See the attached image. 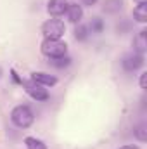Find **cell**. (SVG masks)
Returning a JSON list of instances; mask_svg holds the SVG:
<instances>
[{
    "label": "cell",
    "mask_w": 147,
    "mask_h": 149,
    "mask_svg": "<svg viewBox=\"0 0 147 149\" xmlns=\"http://www.w3.org/2000/svg\"><path fill=\"white\" fill-rule=\"evenodd\" d=\"M10 120L16 127L19 128H30L35 121V114L33 111L28 108V106H16L12 111H10Z\"/></svg>",
    "instance_id": "obj_1"
},
{
    "label": "cell",
    "mask_w": 147,
    "mask_h": 149,
    "mask_svg": "<svg viewBox=\"0 0 147 149\" xmlns=\"http://www.w3.org/2000/svg\"><path fill=\"white\" fill-rule=\"evenodd\" d=\"M42 52L43 56H47L49 59H57V57H64L68 54V45L61 40H52V38H45L42 42Z\"/></svg>",
    "instance_id": "obj_2"
},
{
    "label": "cell",
    "mask_w": 147,
    "mask_h": 149,
    "mask_svg": "<svg viewBox=\"0 0 147 149\" xmlns=\"http://www.w3.org/2000/svg\"><path fill=\"white\" fill-rule=\"evenodd\" d=\"M42 33L45 35V38L61 40V37L66 33V26L61 19H49L42 24Z\"/></svg>",
    "instance_id": "obj_3"
},
{
    "label": "cell",
    "mask_w": 147,
    "mask_h": 149,
    "mask_svg": "<svg viewBox=\"0 0 147 149\" xmlns=\"http://www.w3.org/2000/svg\"><path fill=\"white\" fill-rule=\"evenodd\" d=\"M21 83H23L26 94H28L31 99H35L37 102H42V101H47V99H49L47 88L42 87V85H38V83H35L33 80H31V81H23V80H21Z\"/></svg>",
    "instance_id": "obj_4"
},
{
    "label": "cell",
    "mask_w": 147,
    "mask_h": 149,
    "mask_svg": "<svg viewBox=\"0 0 147 149\" xmlns=\"http://www.w3.org/2000/svg\"><path fill=\"white\" fill-rule=\"evenodd\" d=\"M144 66V54H128L125 59H123V68L126 71H135L139 68Z\"/></svg>",
    "instance_id": "obj_5"
},
{
    "label": "cell",
    "mask_w": 147,
    "mask_h": 149,
    "mask_svg": "<svg viewBox=\"0 0 147 149\" xmlns=\"http://www.w3.org/2000/svg\"><path fill=\"white\" fill-rule=\"evenodd\" d=\"M68 5H69V2H68V0H49V3H47V10H49V14H50V16L57 17V16L66 14Z\"/></svg>",
    "instance_id": "obj_6"
},
{
    "label": "cell",
    "mask_w": 147,
    "mask_h": 149,
    "mask_svg": "<svg viewBox=\"0 0 147 149\" xmlns=\"http://www.w3.org/2000/svg\"><path fill=\"white\" fill-rule=\"evenodd\" d=\"M31 80L35 83H38V85H42V87H54L57 83L55 76H52V74H49V73H42V71L31 73Z\"/></svg>",
    "instance_id": "obj_7"
},
{
    "label": "cell",
    "mask_w": 147,
    "mask_h": 149,
    "mask_svg": "<svg viewBox=\"0 0 147 149\" xmlns=\"http://www.w3.org/2000/svg\"><path fill=\"white\" fill-rule=\"evenodd\" d=\"M66 16H68V19L71 23H74V24L80 23L81 17H83V7L78 5V3H69L68 9H66Z\"/></svg>",
    "instance_id": "obj_8"
},
{
    "label": "cell",
    "mask_w": 147,
    "mask_h": 149,
    "mask_svg": "<svg viewBox=\"0 0 147 149\" xmlns=\"http://www.w3.org/2000/svg\"><path fill=\"white\" fill-rule=\"evenodd\" d=\"M133 49L137 54H144L147 50V31L142 30L133 37Z\"/></svg>",
    "instance_id": "obj_9"
},
{
    "label": "cell",
    "mask_w": 147,
    "mask_h": 149,
    "mask_svg": "<svg viewBox=\"0 0 147 149\" xmlns=\"http://www.w3.org/2000/svg\"><path fill=\"white\" fill-rule=\"evenodd\" d=\"M133 19L137 23H147V3H137V7L133 9Z\"/></svg>",
    "instance_id": "obj_10"
},
{
    "label": "cell",
    "mask_w": 147,
    "mask_h": 149,
    "mask_svg": "<svg viewBox=\"0 0 147 149\" xmlns=\"http://www.w3.org/2000/svg\"><path fill=\"white\" fill-rule=\"evenodd\" d=\"M24 144H26V149H47L45 142H42L37 137H26Z\"/></svg>",
    "instance_id": "obj_11"
},
{
    "label": "cell",
    "mask_w": 147,
    "mask_h": 149,
    "mask_svg": "<svg viewBox=\"0 0 147 149\" xmlns=\"http://www.w3.org/2000/svg\"><path fill=\"white\" fill-rule=\"evenodd\" d=\"M133 134H135V137H137L139 141H147L146 123H140V125H137V127H135V130H133Z\"/></svg>",
    "instance_id": "obj_12"
},
{
    "label": "cell",
    "mask_w": 147,
    "mask_h": 149,
    "mask_svg": "<svg viewBox=\"0 0 147 149\" xmlns=\"http://www.w3.org/2000/svg\"><path fill=\"white\" fill-rule=\"evenodd\" d=\"M74 35H76L78 40H87V38H88V28L83 26V24H80V26L74 30Z\"/></svg>",
    "instance_id": "obj_13"
},
{
    "label": "cell",
    "mask_w": 147,
    "mask_h": 149,
    "mask_svg": "<svg viewBox=\"0 0 147 149\" xmlns=\"http://www.w3.org/2000/svg\"><path fill=\"white\" fill-rule=\"evenodd\" d=\"M69 63H71V59H69V57H66V56H64V57L52 59V64H54V66H57V68H64V66H68Z\"/></svg>",
    "instance_id": "obj_14"
},
{
    "label": "cell",
    "mask_w": 147,
    "mask_h": 149,
    "mask_svg": "<svg viewBox=\"0 0 147 149\" xmlns=\"http://www.w3.org/2000/svg\"><path fill=\"white\" fill-rule=\"evenodd\" d=\"M90 28H92V31H95V33H101V31H102V21H101L99 17H95V19L90 23Z\"/></svg>",
    "instance_id": "obj_15"
},
{
    "label": "cell",
    "mask_w": 147,
    "mask_h": 149,
    "mask_svg": "<svg viewBox=\"0 0 147 149\" xmlns=\"http://www.w3.org/2000/svg\"><path fill=\"white\" fill-rule=\"evenodd\" d=\"M139 83H140V88H147V73H146V71H142V73H140Z\"/></svg>",
    "instance_id": "obj_16"
},
{
    "label": "cell",
    "mask_w": 147,
    "mask_h": 149,
    "mask_svg": "<svg viewBox=\"0 0 147 149\" xmlns=\"http://www.w3.org/2000/svg\"><path fill=\"white\" fill-rule=\"evenodd\" d=\"M81 2H83L85 5H95V3H97V0H81Z\"/></svg>",
    "instance_id": "obj_17"
},
{
    "label": "cell",
    "mask_w": 147,
    "mask_h": 149,
    "mask_svg": "<svg viewBox=\"0 0 147 149\" xmlns=\"http://www.w3.org/2000/svg\"><path fill=\"white\" fill-rule=\"evenodd\" d=\"M119 149H140L139 146H132V144H128V146H123V148H119Z\"/></svg>",
    "instance_id": "obj_18"
},
{
    "label": "cell",
    "mask_w": 147,
    "mask_h": 149,
    "mask_svg": "<svg viewBox=\"0 0 147 149\" xmlns=\"http://www.w3.org/2000/svg\"><path fill=\"white\" fill-rule=\"evenodd\" d=\"M133 2H137V3H147V0H133Z\"/></svg>",
    "instance_id": "obj_19"
},
{
    "label": "cell",
    "mask_w": 147,
    "mask_h": 149,
    "mask_svg": "<svg viewBox=\"0 0 147 149\" xmlns=\"http://www.w3.org/2000/svg\"><path fill=\"white\" fill-rule=\"evenodd\" d=\"M0 74H2V70H0Z\"/></svg>",
    "instance_id": "obj_20"
}]
</instances>
